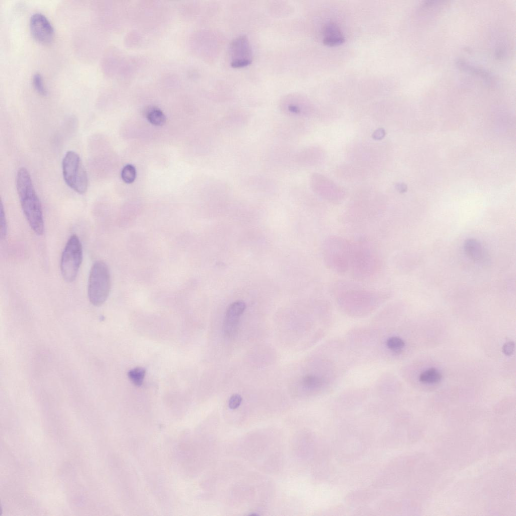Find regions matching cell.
Listing matches in <instances>:
<instances>
[{"label": "cell", "instance_id": "1", "mask_svg": "<svg viewBox=\"0 0 516 516\" xmlns=\"http://www.w3.org/2000/svg\"><path fill=\"white\" fill-rule=\"evenodd\" d=\"M16 185L23 212L31 228L36 234H43L44 225L41 204L26 168L18 170Z\"/></svg>", "mask_w": 516, "mask_h": 516}, {"label": "cell", "instance_id": "2", "mask_svg": "<svg viewBox=\"0 0 516 516\" xmlns=\"http://www.w3.org/2000/svg\"><path fill=\"white\" fill-rule=\"evenodd\" d=\"M380 266V259L372 243L365 238L351 243L350 269L355 278H368L374 275Z\"/></svg>", "mask_w": 516, "mask_h": 516}, {"label": "cell", "instance_id": "3", "mask_svg": "<svg viewBox=\"0 0 516 516\" xmlns=\"http://www.w3.org/2000/svg\"><path fill=\"white\" fill-rule=\"evenodd\" d=\"M351 243L338 236H330L323 241L321 253L324 262L330 270L340 274L350 269Z\"/></svg>", "mask_w": 516, "mask_h": 516}, {"label": "cell", "instance_id": "4", "mask_svg": "<svg viewBox=\"0 0 516 516\" xmlns=\"http://www.w3.org/2000/svg\"><path fill=\"white\" fill-rule=\"evenodd\" d=\"M111 288L110 274L108 266L102 261H97L90 271L88 296L90 302L96 306L102 305L107 299Z\"/></svg>", "mask_w": 516, "mask_h": 516}, {"label": "cell", "instance_id": "5", "mask_svg": "<svg viewBox=\"0 0 516 516\" xmlns=\"http://www.w3.org/2000/svg\"><path fill=\"white\" fill-rule=\"evenodd\" d=\"M64 180L71 189L79 194H85L88 187V178L85 168L78 153L67 152L62 161Z\"/></svg>", "mask_w": 516, "mask_h": 516}, {"label": "cell", "instance_id": "6", "mask_svg": "<svg viewBox=\"0 0 516 516\" xmlns=\"http://www.w3.org/2000/svg\"><path fill=\"white\" fill-rule=\"evenodd\" d=\"M82 260V243L78 236L73 234L68 240L60 259L61 273L67 282H72L76 279Z\"/></svg>", "mask_w": 516, "mask_h": 516}, {"label": "cell", "instance_id": "7", "mask_svg": "<svg viewBox=\"0 0 516 516\" xmlns=\"http://www.w3.org/2000/svg\"><path fill=\"white\" fill-rule=\"evenodd\" d=\"M229 56L230 65L233 68H242L251 63L253 51L246 35H239L232 41L229 47Z\"/></svg>", "mask_w": 516, "mask_h": 516}, {"label": "cell", "instance_id": "8", "mask_svg": "<svg viewBox=\"0 0 516 516\" xmlns=\"http://www.w3.org/2000/svg\"><path fill=\"white\" fill-rule=\"evenodd\" d=\"M30 29L33 37L38 42L47 44L53 39L54 29L48 19L43 14L35 13L30 19Z\"/></svg>", "mask_w": 516, "mask_h": 516}, {"label": "cell", "instance_id": "9", "mask_svg": "<svg viewBox=\"0 0 516 516\" xmlns=\"http://www.w3.org/2000/svg\"><path fill=\"white\" fill-rule=\"evenodd\" d=\"M245 308V303L240 300L232 302L227 308L224 321V331L227 336L232 337L237 332L240 316Z\"/></svg>", "mask_w": 516, "mask_h": 516}, {"label": "cell", "instance_id": "10", "mask_svg": "<svg viewBox=\"0 0 516 516\" xmlns=\"http://www.w3.org/2000/svg\"><path fill=\"white\" fill-rule=\"evenodd\" d=\"M281 110L290 116H299L307 112L305 104L298 96L289 95L283 97L280 103Z\"/></svg>", "mask_w": 516, "mask_h": 516}, {"label": "cell", "instance_id": "11", "mask_svg": "<svg viewBox=\"0 0 516 516\" xmlns=\"http://www.w3.org/2000/svg\"><path fill=\"white\" fill-rule=\"evenodd\" d=\"M323 34V43L329 46L339 45L345 40L341 29L333 22L328 23L325 25Z\"/></svg>", "mask_w": 516, "mask_h": 516}, {"label": "cell", "instance_id": "12", "mask_svg": "<svg viewBox=\"0 0 516 516\" xmlns=\"http://www.w3.org/2000/svg\"><path fill=\"white\" fill-rule=\"evenodd\" d=\"M466 253L471 259L477 261L482 256L483 249L480 243L474 239H468L464 243Z\"/></svg>", "mask_w": 516, "mask_h": 516}, {"label": "cell", "instance_id": "13", "mask_svg": "<svg viewBox=\"0 0 516 516\" xmlns=\"http://www.w3.org/2000/svg\"><path fill=\"white\" fill-rule=\"evenodd\" d=\"M146 116L151 124L156 126H162L166 122V118L164 113L155 107L149 108L146 111Z\"/></svg>", "mask_w": 516, "mask_h": 516}, {"label": "cell", "instance_id": "14", "mask_svg": "<svg viewBox=\"0 0 516 516\" xmlns=\"http://www.w3.org/2000/svg\"><path fill=\"white\" fill-rule=\"evenodd\" d=\"M442 378L441 373L434 368H430L422 372L419 376L420 382L426 384L439 382Z\"/></svg>", "mask_w": 516, "mask_h": 516}, {"label": "cell", "instance_id": "15", "mask_svg": "<svg viewBox=\"0 0 516 516\" xmlns=\"http://www.w3.org/2000/svg\"><path fill=\"white\" fill-rule=\"evenodd\" d=\"M146 370L142 367H137L131 369L127 372V376L131 382L137 386L142 385Z\"/></svg>", "mask_w": 516, "mask_h": 516}, {"label": "cell", "instance_id": "16", "mask_svg": "<svg viewBox=\"0 0 516 516\" xmlns=\"http://www.w3.org/2000/svg\"><path fill=\"white\" fill-rule=\"evenodd\" d=\"M302 383L307 389H314L319 388L322 385V380L316 375L308 374L303 377Z\"/></svg>", "mask_w": 516, "mask_h": 516}, {"label": "cell", "instance_id": "17", "mask_svg": "<svg viewBox=\"0 0 516 516\" xmlns=\"http://www.w3.org/2000/svg\"><path fill=\"white\" fill-rule=\"evenodd\" d=\"M121 176L123 181L126 183H133L136 177L135 167L131 164H127L122 169Z\"/></svg>", "mask_w": 516, "mask_h": 516}, {"label": "cell", "instance_id": "18", "mask_svg": "<svg viewBox=\"0 0 516 516\" xmlns=\"http://www.w3.org/2000/svg\"><path fill=\"white\" fill-rule=\"evenodd\" d=\"M386 345L388 348L394 352L398 353L404 348L405 343L400 338L392 337L388 339Z\"/></svg>", "mask_w": 516, "mask_h": 516}, {"label": "cell", "instance_id": "19", "mask_svg": "<svg viewBox=\"0 0 516 516\" xmlns=\"http://www.w3.org/2000/svg\"><path fill=\"white\" fill-rule=\"evenodd\" d=\"M32 83L35 89L38 93L42 95H46L47 94L43 82L41 75L39 73L35 74L32 78Z\"/></svg>", "mask_w": 516, "mask_h": 516}, {"label": "cell", "instance_id": "20", "mask_svg": "<svg viewBox=\"0 0 516 516\" xmlns=\"http://www.w3.org/2000/svg\"><path fill=\"white\" fill-rule=\"evenodd\" d=\"M0 217H1V224H0V225H1V228H0V229H1V237L2 239H5L7 235L8 226H7V222L6 214H5V210H4V207H3V203H2V200H1V214H0Z\"/></svg>", "mask_w": 516, "mask_h": 516}, {"label": "cell", "instance_id": "21", "mask_svg": "<svg viewBox=\"0 0 516 516\" xmlns=\"http://www.w3.org/2000/svg\"><path fill=\"white\" fill-rule=\"evenodd\" d=\"M242 400V398L240 395L238 394L232 395L228 401L229 408L232 410L237 409L240 405Z\"/></svg>", "mask_w": 516, "mask_h": 516}, {"label": "cell", "instance_id": "22", "mask_svg": "<svg viewBox=\"0 0 516 516\" xmlns=\"http://www.w3.org/2000/svg\"><path fill=\"white\" fill-rule=\"evenodd\" d=\"M514 349V343L512 341H509L505 343L503 345L502 347V352L505 355L510 356L513 354Z\"/></svg>", "mask_w": 516, "mask_h": 516}]
</instances>
